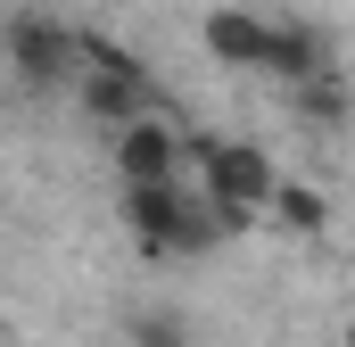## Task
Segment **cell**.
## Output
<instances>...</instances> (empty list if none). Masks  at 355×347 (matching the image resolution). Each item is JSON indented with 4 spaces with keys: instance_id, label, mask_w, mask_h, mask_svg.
I'll list each match as a JSON object with an SVG mask.
<instances>
[{
    "instance_id": "obj_1",
    "label": "cell",
    "mask_w": 355,
    "mask_h": 347,
    "mask_svg": "<svg viewBox=\"0 0 355 347\" xmlns=\"http://www.w3.org/2000/svg\"><path fill=\"white\" fill-rule=\"evenodd\" d=\"M182 158L198 166V190L215 207H248V215H265L272 182H281V166L257 141H223V133H182Z\"/></svg>"
},
{
    "instance_id": "obj_2",
    "label": "cell",
    "mask_w": 355,
    "mask_h": 347,
    "mask_svg": "<svg viewBox=\"0 0 355 347\" xmlns=\"http://www.w3.org/2000/svg\"><path fill=\"white\" fill-rule=\"evenodd\" d=\"M0 58L17 67V83L25 91H75V25L67 17H50V8H17V17H0Z\"/></svg>"
},
{
    "instance_id": "obj_3",
    "label": "cell",
    "mask_w": 355,
    "mask_h": 347,
    "mask_svg": "<svg viewBox=\"0 0 355 347\" xmlns=\"http://www.w3.org/2000/svg\"><path fill=\"white\" fill-rule=\"evenodd\" d=\"M182 190L190 182H124V232L141 257H182Z\"/></svg>"
},
{
    "instance_id": "obj_4",
    "label": "cell",
    "mask_w": 355,
    "mask_h": 347,
    "mask_svg": "<svg viewBox=\"0 0 355 347\" xmlns=\"http://www.w3.org/2000/svg\"><path fill=\"white\" fill-rule=\"evenodd\" d=\"M116 174L124 182H182L190 158H182V133L166 116H132V124H116Z\"/></svg>"
},
{
    "instance_id": "obj_5",
    "label": "cell",
    "mask_w": 355,
    "mask_h": 347,
    "mask_svg": "<svg viewBox=\"0 0 355 347\" xmlns=\"http://www.w3.org/2000/svg\"><path fill=\"white\" fill-rule=\"evenodd\" d=\"M198 42H207V58H215V67H248V75H265L272 17L240 8V0H223V8H207V17H198Z\"/></svg>"
},
{
    "instance_id": "obj_6",
    "label": "cell",
    "mask_w": 355,
    "mask_h": 347,
    "mask_svg": "<svg viewBox=\"0 0 355 347\" xmlns=\"http://www.w3.org/2000/svg\"><path fill=\"white\" fill-rule=\"evenodd\" d=\"M75 108L116 133V124H132V116L157 108V83L149 75H116V67H75Z\"/></svg>"
},
{
    "instance_id": "obj_7",
    "label": "cell",
    "mask_w": 355,
    "mask_h": 347,
    "mask_svg": "<svg viewBox=\"0 0 355 347\" xmlns=\"http://www.w3.org/2000/svg\"><path fill=\"white\" fill-rule=\"evenodd\" d=\"M339 67V50H331V33L322 25H306V17H272V42H265V75L272 83H314V75H331Z\"/></svg>"
},
{
    "instance_id": "obj_8",
    "label": "cell",
    "mask_w": 355,
    "mask_h": 347,
    "mask_svg": "<svg viewBox=\"0 0 355 347\" xmlns=\"http://www.w3.org/2000/svg\"><path fill=\"white\" fill-rule=\"evenodd\" d=\"M265 215L289 232V240H331V198L322 190H306V182H272V198H265Z\"/></svg>"
},
{
    "instance_id": "obj_9",
    "label": "cell",
    "mask_w": 355,
    "mask_h": 347,
    "mask_svg": "<svg viewBox=\"0 0 355 347\" xmlns=\"http://www.w3.org/2000/svg\"><path fill=\"white\" fill-rule=\"evenodd\" d=\"M289 99H297V124H314V133H322V124L339 133V124L355 116V91H347V75H339V67H331V75H314V83H297Z\"/></svg>"
},
{
    "instance_id": "obj_10",
    "label": "cell",
    "mask_w": 355,
    "mask_h": 347,
    "mask_svg": "<svg viewBox=\"0 0 355 347\" xmlns=\"http://www.w3.org/2000/svg\"><path fill=\"white\" fill-rule=\"evenodd\" d=\"M124 347H190V331H182V314H166V306H141L124 323Z\"/></svg>"
},
{
    "instance_id": "obj_11",
    "label": "cell",
    "mask_w": 355,
    "mask_h": 347,
    "mask_svg": "<svg viewBox=\"0 0 355 347\" xmlns=\"http://www.w3.org/2000/svg\"><path fill=\"white\" fill-rule=\"evenodd\" d=\"M347 347H355V323H347Z\"/></svg>"
}]
</instances>
